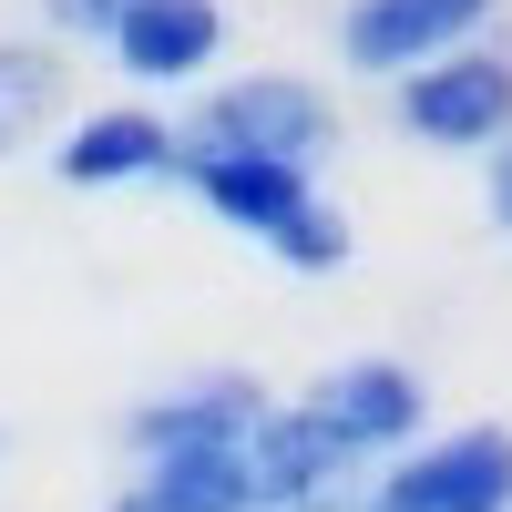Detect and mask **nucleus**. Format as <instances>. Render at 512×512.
Wrapping results in <instances>:
<instances>
[{"mask_svg":"<svg viewBox=\"0 0 512 512\" xmlns=\"http://www.w3.org/2000/svg\"><path fill=\"white\" fill-rule=\"evenodd\" d=\"M482 11H492V0H349V21H338V52H349L359 72H379V82H400L410 62L451 52V41L472 31Z\"/></svg>","mask_w":512,"mask_h":512,"instance_id":"nucleus-6","label":"nucleus"},{"mask_svg":"<svg viewBox=\"0 0 512 512\" xmlns=\"http://www.w3.org/2000/svg\"><path fill=\"white\" fill-rule=\"evenodd\" d=\"M349 441L318 420V400H297V410H256V431H246V482H256V512H328L338 482H349Z\"/></svg>","mask_w":512,"mask_h":512,"instance_id":"nucleus-4","label":"nucleus"},{"mask_svg":"<svg viewBox=\"0 0 512 512\" xmlns=\"http://www.w3.org/2000/svg\"><path fill=\"white\" fill-rule=\"evenodd\" d=\"M164 164H175V175H185L205 205H216L236 236H256V246H267V236L297 216V205L318 195V185H308V164H277V154H226V144H195V134L164 154Z\"/></svg>","mask_w":512,"mask_h":512,"instance_id":"nucleus-5","label":"nucleus"},{"mask_svg":"<svg viewBox=\"0 0 512 512\" xmlns=\"http://www.w3.org/2000/svg\"><path fill=\"white\" fill-rule=\"evenodd\" d=\"M113 11H123V0H41V21H52V31H82V41H103Z\"/></svg>","mask_w":512,"mask_h":512,"instance_id":"nucleus-14","label":"nucleus"},{"mask_svg":"<svg viewBox=\"0 0 512 512\" xmlns=\"http://www.w3.org/2000/svg\"><path fill=\"white\" fill-rule=\"evenodd\" d=\"M52 103H62L52 52H0V154H21L41 123H52Z\"/></svg>","mask_w":512,"mask_h":512,"instance_id":"nucleus-12","label":"nucleus"},{"mask_svg":"<svg viewBox=\"0 0 512 512\" xmlns=\"http://www.w3.org/2000/svg\"><path fill=\"white\" fill-rule=\"evenodd\" d=\"M103 41H113V62L134 82H185V72L216 62L226 11H216V0H123Z\"/></svg>","mask_w":512,"mask_h":512,"instance_id":"nucleus-7","label":"nucleus"},{"mask_svg":"<svg viewBox=\"0 0 512 512\" xmlns=\"http://www.w3.org/2000/svg\"><path fill=\"white\" fill-rule=\"evenodd\" d=\"M195 144H226V154H277V164H308L338 144V103L297 72H246L226 93H205L195 113Z\"/></svg>","mask_w":512,"mask_h":512,"instance_id":"nucleus-1","label":"nucleus"},{"mask_svg":"<svg viewBox=\"0 0 512 512\" xmlns=\"http://www.w3.org/2000/svg\"><path fill=\"white\" fill-rule=\"evenodd\" d=\"M420 410H431V400H420V379H410L400 359H349V369L318 379V420H328L359 461H369V451H400V441L420 431Z\"/></svg>","mask_w":512,"mask_h":512,"instance_id":"nucleus-8","label":"nucleus"},{"mask_svg":"<svg viewBox=\"0 0 512 512\" xmlns=\"http://www.w3.org/2000/svg\"><path fill=\"white\" fill-rule=\"evenodd\" d=\"M164 154H175V134L154 113H93V123H72L52 175L62 185H134V175H164Z\"/></svg>","mask_w":512,"mask_h":512,"instance_id":"nucleus-11","label":"nucleus"},{"mask_svg":"<svg viewBox=\"0 0 512 512\" xmlns=\"http://www.w3.org/2000/svg\"><path fill=\"white\" fill-rule=\"evenodd\" d=\"M400 134L420 144H502L512 134V62L502 52H431V62H410L400 72Z\"/></svg>","mask_w":512,"mask_h":512,"instance_id":"nucleus-3","label":"nucleus"},{"mask_svg":"<svg viewBox=\"0 0 512 512\" xmlns=\"http://www.w3.org/2000/svg\"><path fill=\"white\" fill-rule=\"evenodd\" d=\"M256 379H195V390H175V400H144L134 420H123V441H134L144 461L154 451H185V441H246L256 431Z\"/></svg>","mask_w":512,"mask_h":512,"instance_id":"nucleus-9","label":"nucleus"},{"mask_svg":"<svg viewBox=\"0 0 512 512\" xmlns=\"http://www.w3.org/2000/svg\"><path fill=\"white\" fill-rule=\"evenodd\" d=\"M492 216H502V226H512V134H502V144H492Z\"/></svg>","mask_w":512,"mask_h":512,"instance_id":"nucleus-15","label":"nucleus"},{"mask_svg":"<svg viewBox=\"0 0 512 512\" xmlns=\"http://www.w3.org/2000/svg\"><path fill=\"white\" fill-rule=\"evenodd\" d=\"M113 512H154V502H144V492H123V502H113Z\"/></svg>","mask_w":512,"mask_h":512,"instance_id":"nucleus-16","label":"nucleus"},{"mask_svg":"<svg viewBox=\"0 0 512 512\" xmlns=\"http://www.w3.org/2000/svg\"><path fill=\"white\" fill-rule=\"evenodd\" d=\"M267 256H277V267H297V277H328V267H349V216H338V205H297V216L267 236Z\"/></svg>","mask_w":512,"mask_h":512,"instance_id":"nucleus-13","label":"nucleus"},{"mask_svg":"<svg viewBox=\"0 0 512 512\" xmlns=\"http://www.w3.org/2000/svg\"><path fill=\"white\" fill-rule=\"evenodd\" d=\"M359 512H512V431L502 420H482V431H451L431 451L390 461Z\"/></svg>","mask_w":512,"mask_h":512,"instance_id":"nucleus-2","label":"nucleus"},{"mask_svg":"<svg viewBox=\"0 0 512 512\" xmlns=\"http://www.w3.org/2000/svg\"><path fill=\"white\" fill-rule=\"evenodd\" d=\"M134 492H144L154 512H256L246 441H185V451H154Z\"/></svg>","mask_w":512,"mask_h":512,"instance_id":"nucleus-10","label":"nucleus"}]
</instances>
